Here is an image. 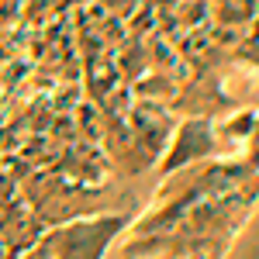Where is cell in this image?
Here are the masks:
<instances>
[{"label":"cell","instance_id":"obj_1","mask_svg":"<svg viewBox=\"0 0 259 259\" xmlns=\"http://www.w3.org/2000/svg\"><path fill=\"white\" fill-rule=\"evenodd\" d=\"M124 228H128V214H90L56 225L45 235V245L52 259H104Z\"/></svg>","mask_w":259,"mask_h":259},{"label":"cell","instance_id":"obj_2","mask_svg":"<svg viewBox=\"0 0 259 259\" xmlns=\"http://www.w3.org/2000/svg\"><path fill=\"white\" fill-rule=\"evenodd\" d=\"M214 149H218V142H214V132H211V121H200V118L183 121L169 152H166V159H162V173L204 162L207 156H214Z\"/></svg>","mask_w":259,"mask_h":259},{"label":"cell","instance_id":"obj_3","mask_svg":"<svg viewBox=\"0 0 259 259\" xmlns=\"http://www.w3.org/2000/svg\"><path fill=\"white\" fill-rule=\"evenodd\" d=\"M21 259H52V256H49V245H45V239L35 242V245H31V249H28Z\"/></svg>","mask_w":259,"mask_h":259}]
</instances>
